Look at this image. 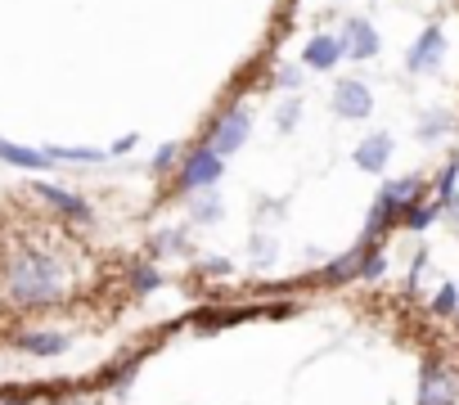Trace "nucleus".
I'll return each instance as SVG.
<instances>
[{
  "label": "nucleus",
  "instance_id": "1",
  "mask_svg": "<svg viewBox=\"0 0 459 405\" xmlns=\"http://www.w3.org/2000/svg\"><path fill=\"white\" fill-rule=\"evenodd\" d=\"M32 194L46 202L50 212H59L68 226H91V221H95L91 202H86V198H77L73 189H59V185H46V180H41V185H32Z\"/></svg>",
  "mask_w": 459,
  "mask_h": 405
},
{
  "label": "nucleus",
  "instance_id": "2",
  "mask_svg": "<svg viewBox=\"0 0 459 405\" xmlns=\"http://www.w3.org/2000/svg\"><path fill=\"white\" fill-rule=\"evenodd\" d=\"M221 153L216 149H194L185 162H180V189H212L216 180H221Z\"/></svg>",
  "mask_w": 459,
  "mask_h": 405
},
{
  "label": "nucleus",
  "instance_id": "3",
  "mask_svg": "<svg viewBox=\"0 0 459 405\" xmlns=\"http://www.w3.org/2000/svg\"><path fill=\"white\" fill-rule=\"evenodd\" d=\"M455 396H459L455 374L441 360H428L419 374V405H455Z\"/></svg>",
  "mask_w": 459,
  "mask_h": 405
},
{
  "label": "nucleus",
  "instance_id": "4",
  "mask_svg": "<svg viewBox=\"0 0 459 405\" xmlns=\"http://www.w3.org/2000/svg\"><path fill=\"white\" fill-rule=\"evenodd\" d=\"M248 131H253L248 113H244V108H230V113H225V117L212 126V135H207V149H216V153H235V149H244Z\"/></svg>",
  "mask_w": 459,
  "mask_h": 405
},
{
  "label": "nucleus",
  "instance_id": "5",
  "mask_svg": "<svg viewBox=\"0 0 459 405\" xmlns=\"http://www.w3.org/2000/svg\"><path fill=\"white\" fill-rule=\"evenodd\" d=\"M441 59H446V37H441V28L432 23V28H423V32H419V41L410 46L405 68H410V73H437V68H441Z\"/></svg>",
  "mask_w": 459,
  "mask_h": 405
},
{
  "label": "nucleus",
  "instance_id": "6",
  "mask_svg": "<svg viewBox=\"0 0 459 405\" xmlns=\"http://www.w3.org/2000/svg\"><path fill=\"white\" fill-rule=\"evenodd\" d=\"M419 194H423V180L419 176H401V180H387L383 185V194H378V208L396 221V217H405L414 202H419Z\"/></svg>",
  "mask_w": 459,
  "mask_h": 405
},
{
  "label": "nucleus",
  "instance_id": "7",
  "mask_svg": "<svg viewBox=\"0 0 459 405\" xmlns=\"http://www.w3.org/2000/svg\"><path fill=\"white\" fill-rule=\"evenodd\" d=\"M333 113L347 117V122L369 117V113H374V95H369V86H365V82H338V86H333Z\"/></svg>",
  "mask_w": 459,
  "mask_h": 405
},
{
  "label": "nucleus",
  "instance_id": "8",
  "mask_svg": "<svg viewBox=\"0 0 459 405\" xmlns=\"http://www.w3.org/2000/svg\"><path fill=\"white\" fill-rule=\"evenodd\" d=\"M342 50H347L351 59H374V55H378V32H374V23H369V19H347V28H342Z\"/></svg>",
  "mask_w": 459,
  "mask_h": 405
},
{
  "label": "nucleus",
  "instance_id": "9",
  "mask_svg": "<svg viewBox=\"0 0 459 405\" xmlns=\"http://www.w3.org/2000/svg\"><path fill=\"white\" fill-rule=\"evenodd\" d=\"M342 55H347V50H342V37H311L307 50H302V64L316 68V73H329Z\"/></svg>",
  "mask_w": 459,
  "mask_h": 405
},
{
  "label": "nucleus",
  "instance_id": "10",
  "mask_svg": "<svg viewBox=\"0 0 459 405\" xmlns=\"http://www.w3.org/2000/svg\"><path fill=\"white\" fill-rule=\"evenodd\" d=\"M387 158H392V135H365L356 144V167L360 171H387Z\"/></svg>",
  "mask_w": 459,
  "mask_h": 405
},
{
  "label": "nucleus",
  "instance_id": "11",
  "mask_svg": "<svg viewBox=\"0 0 459 405\" xmlns=\"http://www.w3.org/2000/svg\"><path fill=\"white\" fill-rule=\"evenodd\" d=\"M0 162H10V167H23V171H46L55 158L46 149H23V144H10V140H0Z\"/></svg>",
  "mask_w": 459,
  "mask_h": 405
},
{
  "label": "nucleus",
  "instance_id": "12",
  "mask_svg": "<svg viewBox=\"0 0 459 405\" xmlns=\"http://www.w3.org/2000/svg\"><path fill=\"white\" fill-rule=\"evenodd\" d=\"M437 212H441V202H432V208H423V202H414V208L401 217L405 221V230H428L432 221H437Z\"/></svg>",
  "mask_w": 459,
  "mask_h": 405
},
{
  "label": "nucleus",
  "instance_id": "13",
  "mask_svg": "<svg viewBox=\"0 0 459 405\" xmlns=\"http://www.w3.org/2000/svg\"><path fill=\"white\" fill-rule=\"evenodd\" d=\"M455 185H459V158L441 171V180H437V202H441V208H450V202H455Z\"/></svg>",
  "mask_w": 459,
  "mask_h": 405
},
{
  "label": "nucleus",
  "instance_id": "14",
  "mask_svg": "<svg viewBox=\"0 0 459 405\" xmlns=\"http://www.w3.org/2000/svg\"><path fill=\"white\" fill-rule=\"evenodd\" d=\"M446 131H450V117H446V113H428V117L419 122V140H428V144L441 140Z\"/></svg>",
  "mask_w": 459,
  "mask_h": 405
},
{
  "label": "nucleus",
  "instance_id": "15",
  "mask_svg": "<svg viewBox=\"0 0 459 405\" xmlns=\"http://www.w3.org/2000/svg\"><path fill=\"white\" fill-rule=\"evenodd\" d=\"M55 162H100V158H108L104 149H46Z\"/></svg>",
  "mask_w": 459,
  "mask_h": 405
},
{
  "label": "nucleus",
  "instance_id": "16",
  "mask_svg": "<svg viewBox=\"0 0 459 405\" xmlns=\"http://www.w3.org/2000/svg\"><path fill=\"white\" fill-rule=\"evenodd\" d=\"M180 162H185V149H180V144H162V149H158V158H153V171H158V176H167V171H171V167H180Z\"/></svg>",
  "mask_w": 459,
  "mask_h": 405
},
{
  "label": "nucleus",
  "instance_id": "17",
  "mask_svg": "<svg viewBox=\"0 0 459 405\" xmlns=\"http://www.w3.org/2000/svg\"><path fill=\"white\" fill-rule=\"evenodd\" d=\"M432 311H437V315H455V311H459V289H455V284H441V293L432 297Z\"/></svg>",
  "mask_w": 459,
  "mask_h": 405
},
{
  "label": "nucleus",
  "instance_id": "18",
  "mask_svg": "<svg viewBox=\"0 0 459 405\" xmlns=\"http://www.w3.org/2000/svg\"><path fill=\"white\" fill-rule=\"evenodd\" d=\"M131 284H135V293H153V289L162 284V275H158L153 266H135V271H131Z\"/></svg>",
  "mask_w": 459,
  "mask_h": 405
},
{
  "label": "nucleus",
  "instance_id": "19",
  "mask_svg": "<svg viewBox=\"0 0 459 405\" xmlns=\"http://www.w3.org/2000/svg\"><path fill=\"white\" fill-rule=\"evenodd\" d=\"M298 117H302V104H298V99H284V104H280V113H275V126H280V131H293V126H298Z\"/></svg>",
  "mask_w": 459,
  "mask_h": 405
},
{
  "label": "nucleus",
  "instance_id": "20",
  "mask_svg": "<svg viewBox=\"0 0 459 405\" xmlns=\"http://www.w3.org/2000/svg\"><path fill=\"white\" fill-rule=\"evenodd\" d=\"M216 217H221V198L216 194H207V198L194 202V221H216Z\"/></svg>",
  "mask_w": 459,
  "mask_h": 405
},
{
  "label": "nucleus",
  "instance_id": "21",
  "mask_svg": "<svg viewBox=\"0 0 459 405\" xmlns=\"http://www.w3.org/2000/svg\"><path fill=\"white\" fill-rule=\"evenodd\" d=\"M383 266H387V257H383L378 248H369V253H365V266H360V275H365V280H378V275H383Z\"/></svg>",
  "mask_w": 459,
  "mask_h": 405
},
{
  "label": "nucleus",
  "instance_id": "22",
  "mask_svg": "<svg viewBox=\"0 0 459 405\" xmlns=\"http://www.w3.org/2000/svg\"><path fill=\"white\" fill-rule=\"evenodd\" d=\"M275 82H280L284 90H298V86H302V73H298L293 64H280V68H275Z\"/></svg>",
  "mask_w": 459,
  "mask_h": 405
},
{
  "label": "nucleus",
  "instance_id": "23",
  "mask_svg": "<svg viewBox=\"0 0 459 405\" xmlns=\"http://www.w3.org/2000/svg\"><path fill=\"white\" fill-rule=\"evenodd\" d=\"M158 248H162V253H185L189 239H185V235H158Z\"/></svg>",
  "mask_w": 459,
  "mask_h": 405
},
{
  "label": "nucleus",
  "instance_id": "24",
  "mask_svg": "<svg viewBox=\"0 0 459 405\" xmlns=\"http://www.w3.org/2000/svg\"><path fill=\"white\" fill-rule=\"evenodd\" d=\"M126 149H135V135H122V140L113 144V153H126Z\"/></svg>",
  "mask_w": 459,
  "mask_h": 405
},
{
  "label": "nucleus",
  "instance_id": "25",
  "mask_svg": "<svg viewBox=\"0 0 459 405\" xmlns=\"http://www.w3.org/2000/svg\"><path fill=\"white\" fill-rule=\"evenodd\" d=\"M207 271H212V275H225V271H230V262H221V257H212V262H207Z\"/></svg>",
  "mask_w": 459,
  "mask_h": 405
}]
</instances>
